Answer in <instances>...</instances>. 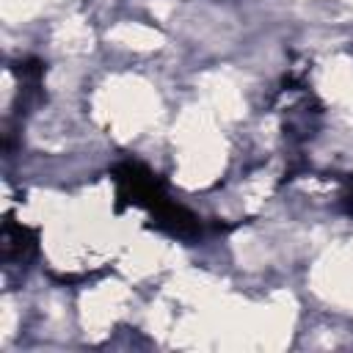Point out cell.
<instances>
[{
    "instance_id": "6da1fadb",
    "label": "cell",
    "mask_w": 353,
    "mask_h": 353,
    "mask_svg": "<svg viewBox=\"0 0 353 353\" xmlns=\"http://www.w3.org/2000/svg\"><path fill=\"white\" fill-rule=\"evenodd\" d=\"M113 182H116V210L121 212L124 207H143L146 212H154L163 201H168L163 179L146 168L138 160H124L113 168Z\"/></svg>"
},
{
    "instance_id": "7a4b0ae2",
    "label": "cell",
    "mask_w": 353,
    "mask_h": 353,
    "mask_svg": "<svg viewBox=\"0 0 353 353\" xmlns=\"http://www.w3.org/2000/svg\"><path fill=\"white\" fill-rule=\"evenodd\" d=\"M0 240H3V259L6 262H30L33 259V254H36V248H39V234H36V229H30V226H25V223H17L11 215L6 218V223H3V234H0Z\"/></svg>"
},
{
    "instance_id": "3957f363",
    "label": "cell",
    "mask_w": 353,
    "mask_h": 353,
    "mask_svg": "<svg viewBox=\"0 0 353 353\" xmlns=\"http://www.w3.org/2000/svg\"><path fill=\"white\" fill-rule=\"evenodd\" d=\"M342 210H345L347 215H353V176L347 179V188H345V193H342Z\"/></svg>"
}]
</instances>
